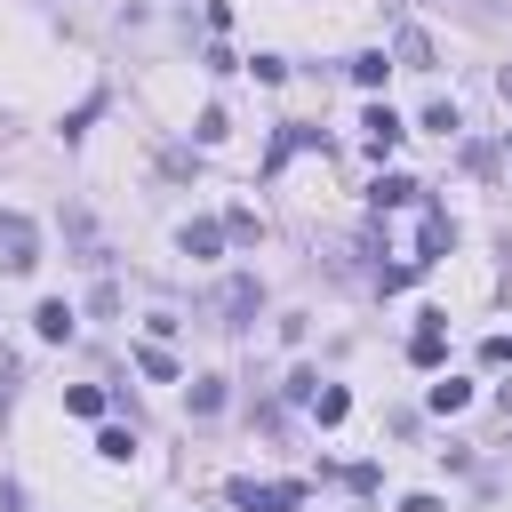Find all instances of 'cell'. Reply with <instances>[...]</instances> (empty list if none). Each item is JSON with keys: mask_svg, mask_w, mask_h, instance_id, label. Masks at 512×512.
Listing matches in <instances>:
<instances>
[{"mask_svg": "<svg viewBox=\"0 0 512 512\" xmlns=\"http://www.w3.org/2000/svg\"><path fill=\"white\" fill-rule=\"evenodd\" d=\"M408 360H416V368H440V360H448V312H424V320H416Z\"/></svg>", "mask_w": 512, "mask_h": 512, "instance_id": "277c9868", "label": "cell"}, {"mask_svg": "<svg viewBox=\"0 0 512 512\" xmlns=\"http://www.w3.org/2000/svg\"><path fill=\"white\" fill-rule=\"evenodd\" d=\"M408 200H424L416 176H376V184H368V208H408Z\"/></svg>", "mask_w": 512, "mask_h": 512, "instance_id": "52a82bcc", "label": "cell"}, {"mask_svg": "<svg viewBox=\"0 0 512 512\" xmlns=\"http://www.w3.org/2000/svg\"><path fill=\"white\" fill-rule=\"evenodd\" d=\"M360 128H368V144H376V152H392V144H400V136H408V128H400V112H392V104H368V112H360Z\"/></svg>", "mask_w": 512, "mask_h": 512, "instance_id": "8992f818", "label": "cell"}, {"mask_svg": "<svg viewBox=\"0 0 512 512\" xmlns=\"http://www.w3.org/2000/svg\"><path fill=\"white\" fill-rule=\"evenodd\" d=\"M224 496L240 512H296L304 504V480H224Z\"/></svg>", "mask_w": 512, "mask_h": 512, "instance_id": "6da1fadb", "label": "cell"}, {"mask_svg": "<svg viewBox=\"0 0 512 512\" xmlns=\"http://www.w3.org/2000/svg\"><path fill=\"white\" fill-rule=\"evenodd\" d=\"M224 240H232V232H224V224H216V216H192V224H184V232H176V248H184V256H192V264H200V256H216V248H224Z\"/></svg>", "mask_w": 512, "mask_h": 512, "instance_id": "5b68a950", "label": "cell"}, {"mask_svg": "<svg viewBox=\"0 0 512 512\" xmlns=\"http://www.w3.org/2000/svg\"><path fill=\"white\" fill-rule=\"evenodd\" d=\"M496 88H504V104H512V64H504V72H496Z\"/></svg>", "mask_w": 512, "mask_h": 512, "instance_id": "603a6c76", "label": "cell"}, {"mask_svg": "<svg viewBox=\"0 0 512 512\" xmlns=\"http://www.w3.org/2000/svg\"><path fill=\"white\" fill-rule=\"evenodd\" d=\"M136 368H144V376H152V384H176V360H168V352H160V344H136Z\"/></svg>", "mask_w": 512, "mask_h": 512, "instance_id": "5bb4252c", "label": "cell"}, {"mask_svg": "<svg viewBox=\"0 0 512 512\" xmlns=\"http://www.w3.org/2000/svg\"><path fill=\"white\" fill-rule=\"evenodd\" d=\"M256 304H264V288H256V280H248V272H240V280H232V288H224V312H232V320H224V328H248V320H256Z\"/></svg>", "mask_w": 512, "mask_h": 512, "instance_id": "ba28073f", "label": "cell"}, {"mask_svg": "<svg viewBox=\"0 0 512 512\" xmlns=\"http://www.w3.org/2000/svg\"><path fill=\"white\" fill-rule=\"evenodd\" d=\"M400 64H408V72H432V40H424V32H416V24H408V32H400Z\"/></svg>", "mask_w": 512, "mask_h": 512, "instance_id": "4fadbf2b", "label": "cell"}, {"mask_svg": "<svg viewBox=\"0 0 512 512\" xmlns=\"http://www.w3.org/2000/svg\"><path fill=\"white\" fill-rule=\"evenodd\" d=\"M224 408V376H192V416H216Z\"/></svg>", "mask_w": 512, "mask_h": 512, "instance_id": "9a60e30c", "label": "cell"}, {"mask_svg": "<svg viewBox=\"0 0 512 512\" xmlns=\"http://www.w3.org/2000/svg\"><path fill=\"white\" fill-rule=\"evenodd\" d=\"M248 72H256L264 88H280V80H288V64H280V56H248Z\"/></svg>", "mask_w": 512, "mask_h": 512, "instance_id": "d6986e66", "label": "cell"}, {"mask_svg": "<svg viewBox=\"0 0 512 512\" xmlns=\"http://www.w3.org/2000/svg\"><path fill=\"white\" fill-rule=\"evenodd\" d=\"M464 400H472V384H464V376H440V384H424V408H432V416H456Z\"/></svg>", "mask_w": 512, "mask_h": 512, "instance_id": "30bf717a", "label": "cell"}, {"mask_svg": "<svg viewBox=\"0 0 512 512\" xmlns=\"http://www.w3.org/2000/svg\"><path fill=\"white\" fill-rule=\"evenodd\" d=\"M312 416H320V424H344V416H352V392H344V384H320V392H312Z\"/></svg>", "mask_w": 512, "mask_h": 512, "instance_id": "8fae6325", "label": "cell"}, {"mask_svg": "<svg viewBox=\"0 0 512 512\" xmlns=\"http://www.w3.org/2000/svg\"><path fill=\"white\" fill-rule=\"evenodd\" d=\"M400 512H448V504H440V496H408Z\"/></svg>", "mask_w": 512, "mask_h": 512, "instance_id": "7402d4cb", "label": "cell"}, {"mask_svg": "<svg viewBox=\"0 0 512 512\" xmlns=\"http://www.w3.org/2000/svg\"><path fill=\"white\" fill-rule=\"evenodd\" d=\"M72 320H80V312H72L64 296H40V312H32V328H40L48 344H64V336H72Z\"/></svg>", "mask_w": 512, "mask_h": 512, "instance_id": "9c48e42d", "label": "cell"}, {"mask_svg": "<svg viewBox=\"0 0 512 512\" xmlns=\"http://www.w3.org/2000/svg\"><path fill=\"white\" fill-rule=\"evenodd\" d=\"M424 128H432V136H456L464 120H456V104H424Z\"/></svg>", "mask_w": 512, "mask_h": 512, "instance_id": "ac0fdd59", "label": "cell"}, {"mask_svg": "<svg viewBox=\"0 0 512 512\" xmlns=\"http://www.w3.org/2000/svg\"><path fill=\"white\" fill-rule=\"evenodd\" d=\"M96 456H112V464H128V456H136V432H120V424H104V440H96Z\"/></svg>", "mask_w": 512, "mask_h": 512, "instance_id": "2e32d148", "label": "cell"}, {"mask_svg": "<svg viewBox=\"0 0 512 512\" xmlns=\"http://www.w3.org/2000/svg\"><path fill=\"white\" fill-rule=\"evenodd\" d=\"M64 408H72V416H104V392H96V384H72Z\"/></svg>", "mask_w": 512, "mask_h": 512, "instance_id": "e0dca14e", "label": "cell"}, {"mask_svg": "<svg viewBox=\"0 0 512 512\" xmlns=\"http://www.w3.org/2000/svg\"><path fill=\"white\" fill-rule=\"evenodd\" d=\"M344 72H352L360 88H384V72H392V64H384V48H360V56L344 64Z\"/></svg>", "mask_w": 512, "mask_h": 512, "instance_id": "7c38bea8", "label": "cell"}, {"mask_svg": "<svg viewBox=\"0 0 512 512\" xmlns=\"http://www.w3.org/2000/svg\"><path fill=\"white\" fill-rule=\"evenodd\" d=\"M16 504H24V488H16V480H0V512H16Z\"/></svg>", "mask_w": 512, "mask_h": 512, "instance_id": "44dd1931", "label": "cell"}, {"mask_svg": "<svg viewBox=\"0 0 512 512\" xmlns=\"http://www.w3.org/2000/svg\"><path fill=\"white\" fill-rule=\"evenodd\" d=\"M40 264V224L24 208H0V272H32Z\"/></svg>", "mask_w": 512, "mask_h": 512, "instance_id": "7a4b0ae2", "label": "cell"}, {"mask_svg": "<svg viewBox=\"0 0 512 512\" xmlns=\"http://www.w3.org/2000/svg\"><path fill=\"white\" fill-rule=\"evenodd\" d=\"M192 136H200V144H216V136H224V104H208V112L192 120Z\"/></svg>", "mask_w": 512, "mask_h": 512, "instance_id": "ffe728a7", "label": "cell"}, {"mask_svg": "<svg viewBox=\"0 0 512 512\" xmlns=\"http://www.w3.org/2000/svg\"><path fill=\"white\" fill-rule=\"evenodd\" d=\"M448 248H456V224H448V208H432V200H424V232H416V256H408V264L424 272V264H440Z\"/></svg>", "mask_w": 512, "mask_h": 512, "instance_id": "3957f363", "label": "cell"}]
</instances>
